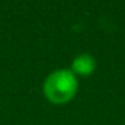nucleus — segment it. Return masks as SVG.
<instances>
[{
    "label": "nucleus",
    "mask_w": 125,
    "mask_h": 125,
    "mask_svg": "<svg viewBox=\"0 0 125 125\" xmlns=\"http://www.w3.org/2000/svg\"><path fill=\"white\" fill-rule=\"evenodd\" d=\"M77 87V76L68 68H58L50 73L45 79L44 94L50 102L55 105H62L70 102L76 96Z\"/></svg>",
    "instance_id": "nucleus-1"
},
{
    "label": "nucleus",
    "mask_w": 125,
    "mask_h": 125,
    "mask_svg": "<svg viewBox=\"0 0 125 125\" xmlns=\"http://www.w3.org/2000/svg\"><path fill=\"white\" fill-rule=\"evenodd\" d=\"M96 68V60L89 54H80L71 62V71L76 76H90Z\"/></svg>",
    "instance_id": "nucleus-2"
}]
</instances>
